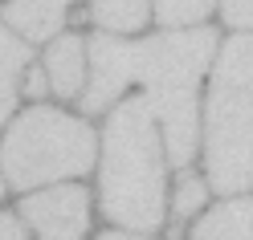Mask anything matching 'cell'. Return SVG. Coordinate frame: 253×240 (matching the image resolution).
<instances>
[{"instance_id": "cell-8", "label": "cell", "mask_w": 253, "mask_h": 240, "mask_svg": "<svg viewBox=\"0 0 253 240\" xmlns=\"http://www.w3.org/2000/svg\"><path fill=\"white\" fill-rule=\"evenodd\" d=\"M192 240H253V200H229L196 224Z\"/></svg>"}, {"instance_id": "cell-7", "label": "cell", "mask_w": 253, "mask_h": 240, "mask_svg": "<svg viewBox=\"0 0 253 240\" xmlns=\"http://www.w3.org/2000/svg\"><path fill=\"white\" fill-rule=\"evenodd\" d=\"M4 21L29 41H49L66 21V8H61V0H12L4 8Z\"/></svg>"}, {"instance_id": "cell-13", "label": "cell", "mask_w": 253, "mask_h": 240, "mask_svg": "<svg viewBox=\"0 0 253 240\" xmlns=\"http://www.w3.org/2000/svg\"><path fill=\"white\" fill-rule=\"evenodd\" d=\"M220 12L233 29H253V0H220Z\"/></svg>"}, {"instance_id": "cell-6", "label": "cell", "mask_w": 253, "mask_h": 240, "mask_svg": "<svg viewBox=\"0 0 253 240\" xmlns=\"http://www.w3.org/2000/svg\"><path fill=\"white\" fill-rule=\"evenodd\" d=\"M45 73H49V86L61 98H74L82 90V77H86V45L78 37H61L53 41V49L45 53Z\"/></svg>"}, {"instance_id": "cell-3", "label": "cell", "mask_w": 253, "mask_h": 240, "mask_svg": "<svg viewBox=\"0 0 253 240\" xmlns=\"http://www.w3.org/2000/svg\"><path fill=\"white\" fill-rule=\"evenodd\" d=\"M204 159L216 191L237 196L253 183V37H233L212 73L204 106Z\"/></svg>"}, {"instance_id": "cell-10", "label": "cell", "mask_w": 253, "mask_h": 240, "mask_svg": "<svg viewBox=\"0 0 253 240\" xmlns=\"http://www.w3.org/2000/svg\"><path fill=\"white\" fill-rule=\"evenodd\" d=\"M147 0H94L90 17L98 21L106 33H135L147 25Z\"/></svg>"}, {"instance_id": "cell-5", "label": "cell", "mask_w": 253, "mask_h": 240, "mask_svg": "<svg viewBox=\"0 0 253 240\" xmlns=\"http://www.w3.org/2000/svg\"><path fill=\"white\" fill-rule=\"evenodd\" d=\"M21 216L41 232V240H78L90 224V200L82 187H53L25 196Z\"/></svg>"}, {"instance_id": "cell-12", "label": "cell", "mask_w": 253, "mask_h": 240, "mask_svg": "<svg viewBox=\"0 0 253 240\" xmlns=\"http://www.w3.org/2000/svg\"><path fill=\"white\" fill-rule=\"evenodd\" d=\"M204 196H209V187H204V179H200V175H192V171H184V175H180V183H176V200H171V216H176V220H184V216L200 212Z\"/></svg>"}, {"instance_id": "cell-11", "label": "cell", "mask_w": 253, "mask_h": 240, "mask_svg": "<svg viewBox=\"0 0 253 240\" xmlns=\"http://www.w3.org/2000/svg\"><path fill=\"white\" fill-rule=\"evenodd\" d=\"M216 0H155V17L164 29H180V25H196L212 12Z\"/></svg>"}, {"instance_id": "cell-15", "label": "cell", "mask_w": 253, "mask_h": 240, "mask_svg": "<svg viewBox=\"0 0 253 240\" xmlns=\"http://www.w3.org/2000/svg\"><path fill=\"white\" fill-rule=\"evenodd\" d=\"M25 94H29V98H41V94H45V77L33 69V73H29V82H25Z\"/></svg>"}, {"instance_id": "cell-4", "label": "cell", "mask_w": 253, "mask_h": 240, "mask_svg": "<svg viewBox=\"0 0 253 240\" xmlns=\"http://www.w3.org/2000/svg\"><path fill=\"white\" fill-rule=\"evenodd\" d=\"M94 131L53 106H33L12 122L0 147V175L12 187H37L70 175H86L94 163Z\"/></svg>"}, {"instance_id": "cell-2", "label": "cell", "mask_w": 253, "mask_h": 240, "mask_svg": "<svg viewBox=\"0 0 253 240\" xmlns=\"http://www.w3.org/2000/svg\"><path fill=\"white\" fill-rule=\"evenodd\" d=\"M102 212L123 228L164 224V155L147 98L123 102L102 135Z\"/></svg>"}, {"instance_id": "cell-17", "label": "cell", "mask_w": 253, "mask_h": 240, "mask_svg": "<svg viewBox=\"0 0 253 240\" xmlns=\"http://www.w3.org/2000/svg\"><path fill=\"white\" fill-rule=\"evenodd\" d=\"M0 196H4V175H0Z\"/></svg>"}, {"instance_id": "cell-1", "label": "cell", "mask_w": 253, "mask_h": 240, "mask_svg": "<svg viewBox=\"0 0 253 240\" xmlns=\"http://www.w3.org/2000/svg\"><path fill=\"white\" fill-rule=\"evenodd\" d=\"M216 49L212 29L164 33L151 41L98 37L90 45V86L82 94L86 114L106 110L131 82L147 86V102L168 135V159L184 167L196 151V82Z\"/></svg>"}, {"instance_id": "cell-14", "label": "cell", "mask_w": 253, "mask_h": 240, "mask_svg": "<svg viewBox=\"0 0 253 240\" xmlns=\"http://www.w3.org/2000/svg\"><path fill=\"white\" fill-rule=\"evenodd\" d=\"M0 240H25V228L12 216H0Z\"/></svg>"}, {"instance_id": "cell-9", "label": "cell", "mask_w": 253, "mask_h": 240, "mask_svg": "<svg viewBox=\"0 0 253 240\" xmlns=\"http://www.w3.org/2000/svg\"><path fill=\"white\" fill-rule=\"evenodd\" d=\"M29 66V45L0 29V126L21 98V73Z\"/></svg>"}, {"instance_id": "cell-16", "label": "cell", "mask_w": 253, "mask_h": 240, "mask_svg": "<svg viewBox=\"0 0 253 240\" xmlns=\"http://www.w3.org/2000/svg\"><path fill=\"white\" fill-rule=\"evenodd\" d=\"M102 240H147V236H135V232H106Z\"/></svg>"}]
</instances>
